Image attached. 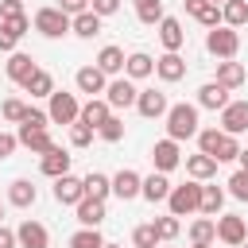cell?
Returning a JSON list of instances; mask_svg holds the SVG:
<instances>
[{"label":"cell","mask_w":248,"mask_h":248,"mask_svg":"<svg viewBox=\"0 0 248 248\" xmlns=\"http://www.w3.org/2000/svg\"><path fill=\"white\" fill-rule=\"evenodd\" d=\"M105 248H120V244H108V240H105Z\"/></svg>","instance_id":"cell-57"},{"label":"cell","mask_w":248,"mask_h":248,"mask_svg":"<svg viewBox=\"0 0 248 248\" xmlns=\"http://www.w3.org/2000/svg\"><path fill=\"white\" fill-rule=\"evenodd\" d=\"M81 182H85V198L108 202V194H112V178H108V174H101V170H89Z\"/></svg>","instance_id":"cell-31"},{"label":"cell","mask_w":248,"mask_h":248,"mask_svg":"<svg viewBox=\"0 0 248 248\" xmlns=\"http://www.w3.org/2000/svg\"><path fill=\"white\" fill-rule=\"evenodd\" d=\"M163 240H159V229H155V221H147V225H136L132 229V248H159Z\"/></svg>","instance_id":"cell-36"},{"label":"cell","mask_w":248,"mask_h":248,"mask_svg":"<svg viewBox=\"0 0 248 248\" xmlns=\"http://www.w3.org/2000/svg\"><path fill=\"white\" fill-rule=\"evenodd\" d=\"M35 198H39V190L31 186V178H16V182L8 186V202H12L16 209H31Z\"/></svg>","instance_id":"cell-29"},{"label":"cell","mask_w":248,"mask_h":248,"mask_svg":"<svg viewBox=\"0 0 248 248\" xmlns=\"http://www.w3.org/2000/svg\"><path fill=\"white\" fill-rule=\"evenodd\" d=\"M108 116H112L108 101H105V97H89V101L81 105V116H78V120H81L85 128H93V132H97V128H101V124H105Z\"/></svg>","instance_id":"cell-21"},{"label":"cell","mask_w":248,"mask_h":248,"mask_svg":"<svg viewBox=\"0 0 248 248\" xmlns=\"http://www.w3.org/2000/svg\"><path fill=\"white\" fill-rule=\"evenodd\" d=\"M16 240H19V248H50V232H46V225L43 221H19V229H16Z\"/></svg>","instance_id":"cell-9"},{"label":"cell","mask_w":248,"mask_h":248,"mask_svg":"<svg viewBox=\"0 0 248 248\" xmlns=\"http://www.w3.org/2000/svg\"><path fill=\"white\" fill-rule=\"evenodd\" d=\"M155 74H159V81H167V85H174V81H182L186 78V58L182 54H163V58H155Z\"/></svg>","instance_id":"cell-15"},{"label":"cell","mask_w":248,"mask_h":248,"mask_svg":"<svg viewBox=\"0 0 248 248\" xmlns=\"http://www.w3.org/2000/svg\"><path fill=\"white\" fill-rule=\"evenodd\" d=\"M46 124H50V112H46V108H31V105H27V112H23L19 128H46Z\"/></svg>","instance_id":"cell-45"},{"label":"cell","mask_w":248,"mask_h":248,"mask_svg":"<svg viewBox=\"0 0 248 248\" xmlns=\"http://www.w3.org/2000/svg\"><path fill=\"white\" fill-rule=\"evenodd\" d=\"M159 248H170V244H159Z\"/></svg>","instance_id":"cell-59"},{"label":"cell","mask_w":248,"mask_h":248,"mask_svg":"<svg viewBox=\"0 0 248 248\" xmlns=\"http://www.w3.org/2000/svg\"><path fill=\"white\" fill-rule=\"evenodd\" d=\"M182 4H186V12H190L205 31H213V27H221V23H225V19H221V8H217V4H209V0H182Z\"/></svg>","instance_id":"cell-19"},{"label":"cell","mask_w":248,"mask_h":248,"mask_svg":"<svg viewBox=\"0 0 248 248\" xmlns=\"http://www.w3.org/2000/svg\"><path fill=\"white\" fill-rule=\"evenodd\" d=\"M151 74H155V58H151L147 50H132V54H128V62H124V78L143 81V78H151Z\"/></svg>","instance_id":"cell-24"},{"label":"cell","mask_w":248,"mask_h":248,"mask_svg":"<svg viewBox=\"0 0 248 248\" xmlns=\"http://www.w3.org/2000/svg\"><path fill=\"white\" fill-rule=\"evenodd\" d=\"M70 159H74V155L54 143L46 155H39V170H43L46 178H62V174H70Z\"/></svg>","instance_id":"cell-12"},{"label":"cell","mask_w":248,"mask_h":248,"mask_svg":"<svg viewBox=\"0 0 248 248\" xmlns=\"http://www.w3.org/2000/svg\"><path fill=\"white\" fill-rule=\"evenodd\" d=\"M213 159L217 163H232V159H240V143H236V136H221V143H217V151H213Z\"/></svg>","instance_id":"cell-38"},{"label":"cell","mask_w":248,"mask_h":248,"mask_svg":"<svg viewBox=\"0 0 248 248\" xmlns=\"http://www.w3.org/2000/svg\"><path fill=\"white\" fill-rule=\"evenodd\" d=\"M16 147H19L16 132H0V159H12V155H16Z\"/></svg>","instance_id":"cell-48"},{"label":"cell","mask_w":248,"mask_h":248,"mask_svg":"<svg viewBox=\"0 0 248 248\" xmlns=\"http://www.w3.org/2000/svg\"><path fill=\"white\" fill-rule=\"evenodd\" d=\"M167 108H170V101H167L163 89H140V97H136V112H140L143 120H159V116H167Z\"/></svg>","instance_id":"cell-8"},{"label":"cell","mask_w":248,"mask_h":248,"mask_svg":"<svg viewBox=\"0 0 248 248\" xmlns=\"http://www.w3.org/2000/svg\"><path fill=\"white\" fill-rule=\"evenodd\" d=\"M124 62H128V54H124L120 46H112V43H108V46H101V54H97V62H93V66H97L105 78H116V74H124Z\"/></svg>","instance_id":"cell-20"},{"label":"cell","mask_w":248,"mask_h":248,"mask_svg":"<svg viewBox=\"0 0 248 248\" xmlns=\"http://www.w3.org/2000/svg\"><path fill=\"white\" fill-rule=\"evenodd\" d=\"M93 136H97V132H93V128H85L81 120H78V124H70V143H74V147H89V143H93Z\"/></svg>","instance_id":"cell-46"},{"label":"cell","mask_w":248,"mask_h":248,"mask_svg":"<svg viewBox=\"0 0 248 248\" xmlns=\"http://www.w3.org/2000/svg\"><path fill=\"white\" fill-rule=\"evenodd\" d=\"M170 190H174V186H170V178H167V174H159V170H151V174L143 178L140 198H147V202L155 205V202H167V198H170Z\"/></svg>","instance_id":"cell-27"},{"label":"cell","mask_w":248,"mask_h":248,"mask_svg":"<svg viewBox=\"0 0 248 248\" xmlns=\"http://www.w3.org/2000/svg\"><path fill=\"white\" fill-rule=\"evenodd\" d=\"M0 217H4V205H0Z\"/></svg>","instance_id":"cell-60"},{"label":"cell","mask_w":248,"mask_h":248,"mask_svg":"<svg viewBox=\"0 0 248 248\" xmlns=\"http://www.w3.org/2000/svg\"><path fill=\"white\" fill-rule=\"evenodd\" d=\"M89 8L105 19V16H116V12H120V0H89Z\"/></svg>","instance_id":"cell-49"},{"label":"cell","mask_w":248,"mask_h":248,"mask_svg":"<svg viewBox=\"0 0 248 248\" xmlns=\"http://www.w3.org/2000/svg\"><path fill=\"white\" fill-rule=\"evenodd\" d=\"M136 19L147 23V27H159L163 23V0L159 4H147V8H136Z\"/></svg>","instance_id":"cell-44"},{"label":"cell","mask_w":248,"mask_h":248,"mask_svg":"<svg viewBox=\"0 0 248 248\" xmlns=\"http://www.w3.org/2000/svg\"><path fill=\"white\" fill-rule=\"evenodd\" d=\"M213 240H217V221L213 217L190 221V244H213Z\"/></svg>","instance_id":"cell-33"},{"label":"cell","mask_w":248,"mask_h":248,"mask_svg":"<svg viewBox=\"0 0 248 248\" xmlns=\"http://www.w3.org/2000/svg\"><path fill=\"white\" fill-rule=\"evenodd\" d=\"M54 8H62V12H66V16L74 19V16H81V12H89V0H58Z\"/></svg>","instance_id":"cell-50"},{"label":"cell","mask_w":248,"mask_h":248,"mask_svg":"<svg viewBox=\"0 0 248 248\" xmlns=\"http://www.w3.org/2000/svg\"><path fill=\"white\" fill-rule=\"evenodd\" d=\"M136 97H140V89H136V81L132 78H112L108 81V89H105V101H108V108L116 112V108H132L136 105Z\"/></svg>","instance_id":"cell-6"},{"label":"cell","mask_w":248,"mask_h":248,"mask_svg":"<svg viewBox=\"0 0 248 248\" xmlns=\"http://www.w3.org/2000/svg\"><path fill=\"white\" fill-rule=\"evenodd\" d=\"M0 248H19V240H16V229H4V225H0Z\"/></svg>","instance_id":"cell-53"},{"label":"cell","mask_w":248,"mask_h":248,"mask_svg":"<svg viewBox=\"0 0 248 248\" xmlns=\"http://www.w3.org/2000/svg\"><path fill=\"white\" fill-rule=\"evenodd\" d=\"M70 27H74V19L62 8H39L35 12V31L43 39H62V35H70Z\"/></svg>","instance_id":"cell-4"},{"label":"cell","mask_w":248,"mask_h":248,"mask_svg":"<svg viewBox=\"0 0 248 248\" xmlns=\"http://www.w3.org/2000/svg\"><path fill=\"white\" fill-rule=\"evenodd\" d=\"M240 248H248V240H244V244H240Z\"/></svg>","instance_id":"cell-58"},{"label":"cell","mask_w":248,"mask_h":248,"mask_svg":"<svg viewBox=\"0 0 248 248\" xmlns=\"http://www.w3.org/2000/svg\"><path fill=\"white\" fill-rule=\"evenodd\" d=\"M16 43H19V39H16V35L0 23V50H4V54H16Z\"/></svg>","instance_id":"cell-52"},{"label":"cell","mask_w":248,"mask_h":248,"mask_svg":"<svg viewBox=\"0 0 248 248\" xmlns=\"http://www.w3.org/2000/svg\"><path fill=\"white\" fill-rule=\"evenodd\" d=\"M217 85H225L229 93L232 89H240L244 81H248V70H244V62H236V58H229V62H217V78H213Z\"/></svg>","instance_id":"cell-16"},{"label":"cell","mask_w":248,"mask_h":248,"mask_svg":"<svg viewBox=\"0 0 248 248\" xmlns=\"http://www.w3.org/2000/svg\"><path fill=\"white\" fill-rule=\"evenodd\" d=\"M209 4H217V8H225V4H229V0H209Z\"/></svg>","instance_id":"cell-56"},{"label":"cell","mask_w":248,"mask_h":248,"mask_svg":"<svg viewBox=\"0 0 248 248\" xmlns=\"http://www.w3.org/2000/svg\"><path fill=\"white\" fill-rule=\"evenodd\" d=\"M159 43H163L170 54H178V50H182V43H186V31H182V23H178L174 16H163V23H159Z\"/></svg>","instance_id":"cell-23"},{"label":"cell","mask_w":248,"mask_h":248,"mask_svg":"<svg viewBox=\"0 0 248 248\" xmlns=\"http://www.w3.org/2000/svg\"><path fill=\"white\" fill-rule=\"evenodd\" d=\"M221 19H225V27H244L248 23V0H229L225 8H221Z\"/></svg>","instance_id":"cell-35"},{"label":"cell","mask_w":248,"mask_h":248,"mask_svg":"<svg viewBox=\"0 0 248 248\" xmlns=\"http://www.w3.org/2000/svg\"><path fill=\"white\" fill-rule=\"evenodd\" d=\"M163 120H167V140H174V143L198 140V132H202V124H198V105H186V101L170 105Z\"/></svg>","instance_id":"cell-1"},{"label":"cell","mask_w":248,"mask_h":248,"mask_svg":"<svg viewBox=\"0 0 248 248\" xmlns=\"http://www.w3.org/2000/svg\"><path fill=\"white\" fill-rule=\"evenodd\" d=\"M225 186H229V194H232L236 202H248V170H232Z\"/></svg>","instance_id":"cell-42"},{"label":"cell","mask_w":248,"mask_h":248,"mask_svg":"<svg viewBox=\"0 0 248 248\" xmlns=\"http://www.w3.org/2000/svg\"><path fill=\"white\" fill-rule=\"evenodd\" d=\"M151 163H155V170H159V174H170V170L182 163L178 143H174V140H159V143L151 147Z\"/></svg>","instance_id":"cell-11"},{"label":"cell","mask_w":248,"mask_h":248,"mask_svg":"<svg viewBox=\"0 0 248 248\" xmlns=\"http://www.w3.org/2000/svg\"><path fill=\"white\" fill-rule=\"evenodd\" d=\"M221 136H225L221 128H202V132H198V151L213 159V151H217V143H221Z\"/></svg>","instance_id":"cell-41"},{"label":"cell","mask_w":248,"mask_h":248,"mask_svg":"<svg viewBox=\"0 0 248 248\" xmlns=\"http://www.w3.org/2000/svg\"><path fill=\"white\" fill-rule=\"evenodd\" d=\"M221 132H229V136L248 132V101H229L221 108Z\"/></svg>","instance_id":"cell-10"},{"label":"cell","mask_w":248,"mask_h":248,"mask_svg":"<svg viewBox=\"0 0 248 248\" xmlns=\"http://www.w3.org/2000/svg\"><path fill=\"white\" fill-rule=\"evenodd\" d=\"M23 16V0H0V19H19Z\"/></svg>","instance_id":"cell-47"},{"label":"cell","mask_w":248,"mask_h":248,"mask_svg":"<svg viewBox=\"0 0 248 248\" xmlns=\"http://www.w3.org/2000/svg\"><path fill=\"white\" fill-rule=\"evenodd\" d=\"M97 136H101L105 143H120V140H124V120H120V116L112 112V116H108V120H105V124L97 128Z\"/></svg>","instance_id":"cell-37"},{"label":"cell","mask_w":248,"mask_h":248,"mask_svg":"<svg viewBox=\"0 0 248 248\" xmlns=\"http://www.w3.org/2000/svg\"><path fill=\"white\" fill-rule=\"evenodd\" d=\"M136 8H147V4H159V0H132Z\"/></svg>","instance_id":"cell-55"},{"label":"cell","mask_w":248,"mask_h":248,"mask_svg":"<svg viewBox=\"0 0 248 248\" xmlns=\"http://www.w3.org/2000/svg\"><path fill=\"white\" fill-rule=\"evenodd\" d=\"M46 112H50V124H78V116H81V101H78L74 93H66V89H54Z\"/></svg>","instance_id":"cell-5"},{"label":"cell","mask_w":248,"mask_h":248,"mask_svg":"<svg viewBox=\"0 0 248 248\" xmlns=\"http://www.w3.org/2000/svg\"><path fill=\"white\" fill-rule=\"evenodd\" d=\"M221 209H225V190L221 186H213V182H202V217H221Z\"/></svg>","instance_id":"cell-30"},{"label":"cell","mask_w":248,"mask_h":248,"mask_svg":"<svg viewBox=\"0 0 248 248\" xmlns=\"http://www.w3.org/2000/svg\"><path fill=\"white\" fill-rule=\"evenodd\" d=\"M205 50L217 58V62H229V58H236V50H240V31H232V27H213V31H205Z\"/></svg>","instance_id":"cell-3"},{"label":"cell","mask_w":248,"mask_h":248,"mask_svg":"<svg viewBox=\"0 0 248 248\" xmlns=\"http://www.w3.org/2000/svg\"><path fill=\"white\" fill-rule=\"evenodd\" d=\"M0 23H4L16 39H23V35H27V27H31V19H27V16H19V19H0Z\"/></svg>","instance_id":"cell-51"},{"label":"cell","mask_w":248,"mask_h":248,"mask_svg":"<svg viewBox=\"0 0 248 248\" xmlns=\"http://www.w3.org/2000/svg\"><path fill=\"white\" fill-rule=\"evenodd\" d=\"M217 240L229 244V248H240V244L248 240V225H244V217H236V213H221V217H217Z\"/></svg>","instance_id":"cell-7"},{"label":"cell","mask_w":248,"mask_h":248,"mask_svg":"<svg viewBox=\"0 0 248 248\" xmlns=\"http://www.w3.org/2000/svg\"><path fill=\"white\" fill-rule=\"evenodd\" d=\"M217 159H209V155H186V174L194 178V182H209V178H217Z\"/></svg>","instance_id":"cell-26"},{"label":"cell","mask_w":248,"mask_h":248,"mask_svg":"<svg viewBox=\"0 0 248 248\" xmlns=\"http://www.w3.org/2000/svg\"><path fill=\"white\" fill-rule=\"evenodd\" d=\"M70 248H105V236L97 229H78L70 236Z\"/></svg>","instance_id":"cell-40"},{"label":"cell","mask_w":248,"mask_h":248,"mask_svg":"<svg viewBox=\"0 0 248 248\" xmlns=\"http://www.w3.org/2000/svg\"><path fill=\"white\" fill-rule=\"evenodd\" d=\"M23 89H27L31 97H46V101H50V93H54V78H50L46 70H35V74L23 81Z\"/></svg>","instance_id":"cell-34"},{"label":"cell","mask_w":248,"mask_h":248,"mask_svg":"<svg viewBox=\"0 0 248 248\" xmlns=\"http://www.w3.org/2000/svg\"><path fill=\"white\" fill-rule=\"evenodd\" d=\"M70 35H78V39H93V35H101V16H97L93 8H89V12H81V16H74Z\"/></svg>","instance_id":"cell-32"},{"label":"cell","mask_w":248,"mask_h":248,"mask_svg":"<svg viewBox=\"0 0 248 248\" xmlns=\"http://www.w3.org/2000/svg\"><path fill=\"white\" fill-rule=\"evenodd\" d=\"M35 70H39V66H35V58H31V54H23V50L8 54V78H12L16 85H23V81H27Z\"/></svg>","instance_id":"cell-28"},{"label":"cell","mask_w":248,"mask_h":248,"mask_svg":"<svg viewBox=\"0 0 248 248\" xmlns=\"http://www.w3.org/2000/svg\"><path fill=\"white\" fill-rule=\"evenodd\" d=\"M236 163H240V170H248V147H240V159Z\"/></svg>","instance_id":"cell-54"},{"label":"cell","mask_w":248,"mask_h":248,"mask_svg":"<svg viewBox=\"0 0 248 248\" xmlns=\"http://www.w3.org/2000/svg\"><path fill=\"white\" fill-rule=\"evenodd\" d=\"M74 213H78V225H81V229H101V221H105V202L81 198V202L74 205Z\"/></svg>","instance_id":"cell-22"},{"label":"cell","mask_w":248,"mask_h":248,"mask_svg":"<svg viewBox=\"0 0 248 248\" xmlns=\"http://www.w3.org/2000/svg\"><path fill=\"white\" fill-rule=\"evenodd\" d=\"M74 85H78V93L97 97V93H105V89H108V78H105L97 66H81V70L74 74Z\"/></svg>","instance_id":"cell-17"},{"label":"cell","mask_w":248,"mask_h":248,"mask_svg":"<svg viewBox=\"0 0 248 248\" xmlns=\"http://www.w3.org/2000/svg\"><path fill=\"white\" fill-rule=\"evenodd\" d=\"M140 190H143V174H136V170H116L112 174V194L120 198V202H132V198H140Z\"/></svg>","instance_id":"cell-13"},{"label":"cell","mask_w":248,"mask_h":248,"mask_svg":"<svg viewBox=\"0 0 248 248\" xmlns=\"http://www.w3.org/2000/svg\"><path fill=\"white\" fill-rule=\"evenodd\" d=\"M167 209L174 213V217H190V213H202V182H182V186H174L170 190V198H167Z\"/></svg>","instance_id":"cell-2"},{"label":"cell","mask_w":248,"mask_h":248,"mask_svg":"<svg viewBox=\"0 0 248 248\" xmlns=\"http://www.w3.org/2000/svg\"><path fill=\"white\" fill-rule=\"evenodd\" d=\"M16 140H19V147H27L31 155H46V151L54 147V140H50L46 128H19Z\"/></svg>","instance_id":"cell-18"},{"label":"cell","mask_w":248,"mask_h":248,"mask_svg":"<svg viewBox=\"0 0 248 248\" xmlns=\"http://www.w3.org/2000/svg\"><path fill=\"white\" fill-rule=\"evenodd\" d=\"M155 229H159V240H163V244H170V240L182 232V221H178L174 213H167V217H155Z\"/></svg>","instance_id":"cell-39"},{"label":"cell","mask_w":248,"mask_h":248,"mask_svg":"<svg viewBox=\"0 0 248 248\" xmlns=\"http://www.w3.org/2000/svg\"><path fill=\"white\" fill-rule=\"evenodd\" d=\"M81 198H85V182L81 178H74V174L54 178V202L58 205H78Z\"/></svg>","instance_id":"cell-14"},{"label":"cell","mask_w":248,"mask_h":248,"mask_svg":"<svg viewBox=\"0 0 248 248\" xmlns=\"http://www.w3.org/2000/svg\"><path fill=\"white\" fill-rule=\"evenodd\" d=\"M23 112H27V105H23L19 97H8V101L0 105V116H4L8 124H19V120H23Z\"/></svg>","instance_id":"cell-43"},{"label":"cell","mask_w":248,"mask_h":248,"mask_svg":"<svg viewBox=\"0 0 248 248\" xmlns=\"http://www.w3.org/2000/svg\"><path fill=\"white\" fill-rule=\"evenodd\" d=\"M229 101H232V97H229V89H225V85H217V81H205V85L198 89V108H213V112H221Z\"/></svg>","instance_id":"cell-25"}]
</instances>
